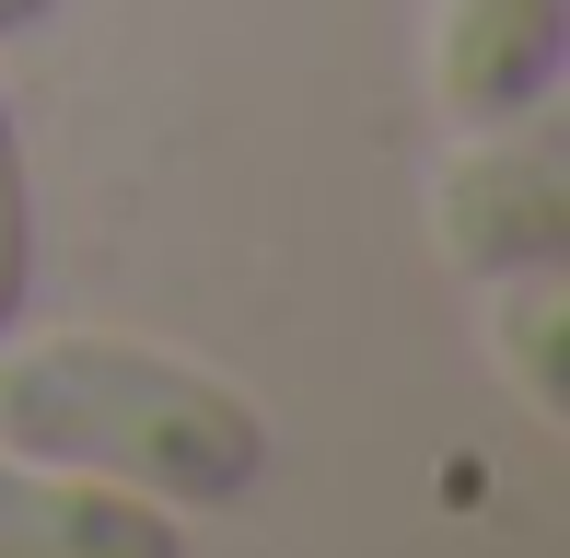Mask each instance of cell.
Returning <instances> with one entry per match:
<instances>
[{
    "label": "cell",
    "mask_w": 570,
    "mask_h": 558,
    "mask_svg": "<svg viewBox=\"0 0 570 558\" xmlns=\"http://www.w3.org/2000/svg\"><path fill=\"white\" fill-rule=\"evenodd\" d=\"M0 454L140 489L164 512H233L268 477V408L117 326L0 338Z\"/></svg>",
    "instance_id": "6da1fadb"
},
{
    "label": "cell",
    "mask_w": 570,
    "mask_h": 558,
    "mask_svg": "<svg viewBox=\"0 0 570 558\" xmlns=\"http://www.w3.org/2000/svg\"><path fill=\"white\" fill-rule=\"evenodd\" d=\"M431 233H443V268L454 279H524V268H570V175H559V140L535 117L512 129H465V151L431 187Z\"/></svg>",
    "instance_id": "7a4b0ae2"
},
{
    "label": "cell",
    "mask_w": 570,
    "mask_h": 558,
    "mask_svg": "<svg viewBox=\"0 0 570 558\" xmlns=\"http://www.w3.org/2000/svg\"><path fill=\"white\" fill-rule=\"evenodd\" d=\"M570 0H443L431 23V93L454 129H512L559 93Z\"/></svg>",
    "instance_id": "3957f363"
},
{
    "label": "cell",
    "mask_w": 570,
    "mask_h": 558,
    "mask_svg": "<svg viewBox=\"0 0 570 558\" xmlns=\"http://www.w3.org/2000/svg\"><path fill=\"white\" fill-rule=\"evenodd\" d=\"M0 558H187V524L140 489L0 454Z\"/></svg>",
    "instance_id": "277c9868"
},
{
    "label": "cell",
    "mask_w": 570,
    "mask_h": 558,
    "mask_svg": "<svg viewBox=\"0 0 570 558\" xmlns=\"http://www.w3.org/2000/svg\"><path fill=\"white\" fill-rule=\"evenodd\" d=\"M489 338H501L512 385H524L535 419H570V268H524V279H489Z\"/></svg>",
    "instance_id": "5b68a950"
},
{
    "label": "cell",
    "mask_w": 570,
    "mask_h": 558,
    "mask_svg": "<svg viewBox=\"0 0 570 558\" xmlns=\"http://www.w3.org/2000/svg\"><path fill=\"white\" fill-rule=\"evenodd\" d=\"M23 291H36V175H23V129L0 93V338L23 326Z\"/></svg>",
    "instance_id": "8992f818"
},
{
    "label": "cell",
    "mask_w": 570,
    "mask_h": 558,
    "mask_svg": "<svg viewBox=\"0 0 570 558\" xmlns=\"http://www.w3.org/2000/svg\"><path fill=\"white\" fill-rule=\"evenodd\" d=\"M47 12H59V0H0V47H12V36H36Z\"/></svg>",
    "instance_id": "52a82bcc"
}]
</instances>
